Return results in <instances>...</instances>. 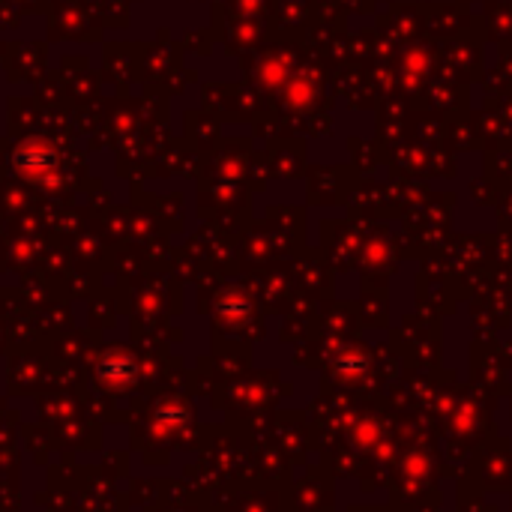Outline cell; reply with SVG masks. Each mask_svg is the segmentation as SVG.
Returning a JSON list of instances; mask_svg holds the SVG:
<instances>
[{
    "instance_id": "cell-1",
    "label": "cell",
    "mask_w": 512,
    "mask_h": 512,
    "mask_svg": "<svg viewBox=\"0 0 512 512\" xmlns=\"http://www.w3.org/2000/svg\"><path fill=\"white\" fill-rule=\"evenodd\" d=\"M15 162H18V168H21L24 174L33 177L36 171H48V168H51V153H48V147H42V144H27V147L18 150Z\"/></svg>"
}]
</instances>
